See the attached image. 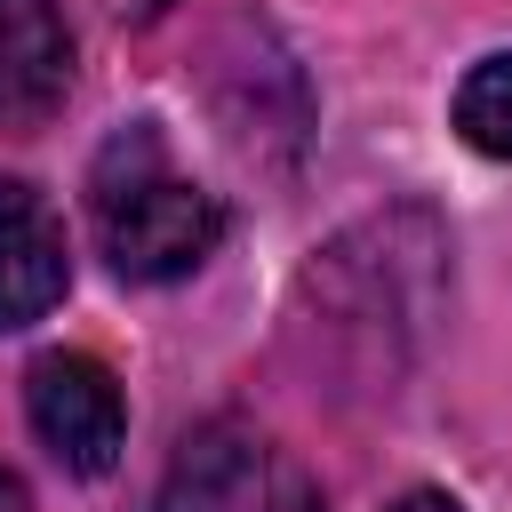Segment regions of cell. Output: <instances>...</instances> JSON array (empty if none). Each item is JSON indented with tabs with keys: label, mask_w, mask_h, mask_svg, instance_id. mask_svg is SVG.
<instances>
[{
	"label": "cell",
	"mask_w": 512,
	"mask_h": 512,
	"mask_svg": "<svg viewBox=\"0 0 512 512\" xmlns=\"http://www.w3.org/2000/svg\"><path fill=\"white\" fill-rule=\"evenodd\" d=\"M448 120H456V136H464L472 152L512 160V56H480V64L456 80Z\"/></svg>",
	"instance_id": "8992f818"
},
{
	"label": "cell",
	"mask_w": 512,
	"mask_h": 512,
	"mask_svg": "<svg viewBox=\"0 0 512 512\" xmlns=\"http://www.w3.org/2000/svg\"><path fill=\"white\" fill-rule=\"evenodd\" d=\"M152 512H320V496L256 424L216 416L176 448Z\"/></svg>",
	"instance_id": "7a4b0ae2"
},
{
	"label": "cell",
	"mask_w": 512,
	"mask_h": 512,
	"mask_svg": "<svg viewBox=\"0 0 512 512\" xmlns=\"http://www.w3.org/2000/svg\"><path fill=\"white\" fill-rule=\"evenodd\" d=\"M72 96V32L56 0H0V136H32Z\"/></svg>",
	"instance_id": "277c9868"
},
{
	"label": "cell",
	"mask_w": 512,
	"mask_h": 512,
	"mask_svg": "<svg viewBox=\"0 0 512 512\" xmlns=\"http://www.w3.org/2000/svg\"><path fill=\"white\" fill-rule=\"evenodd\" d=\"M24 416H32L40 448H48L64 472L96 480V472L120 464L128 400H120V384H112L104 360H88V352H40V360L24 368Z\"/></svg>",
	"instance_id": "3957f363"
},
{
	"label": "cell",
	"mask_w": 512,
	"mask_h": 512,
	"mask_svg": "<svg viewBox=\"0 0 512 512\" xmlns=\"http://www.w3.org/2000/svg\"><path fill=\"white\" fill-rule=\"evenodd\" d=\"M88 224L120 280H184L224 240L216 192H200L152 120H128L88 160Z\"/></svg>",
	"instance_id": "6da1fadb"
},
{
	"label": "cell",
	"mask_w": 512,
	"mask_h": 512,
	"mask_svg": "<svg viewBox=\"0 0 512 512\" xmlns=\"http://www.w3.org/2000/svg\"><path fill=\"white\" fill-rule=\"evenodd\" d=\"M64 280H72V256H64L56 208L32 184L0 176V328H32L64 296Z\"/></svg>",
	"instance_id": "5b68a950"
},
{
	"label": "cell",
	"mask_w": 512,
	"mask_h": 512,
	"mask_svg": "<svg viewBox=\"0 0 512 512\" xmlns=\"http://www.w3.org/2000/svg\"><path fill=\"white\" fill-rule=\"evenodd\" d=\"M392 512H464V504H456V496H440V488H416V496H400Z\"/></svg>",
	"instance_id": "52a82bcc"
},
{
	"label": "cell",
	"mask_w": 512,
	"mask_h": 512,
	"mask_svg": "<svg viewBox=\"0 0 512 512\" xmlns=\"http://www.w3.org/2000/svg\"><path fill=\"white\" fill-rule=\"evenodd\" d=\"M0 512H32V496H24V480H16V472H0Z\"/></svg>",
	"instance_id": "ba28073f"
}]
</instances>
